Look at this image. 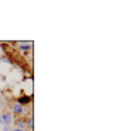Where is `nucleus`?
Masks as SVG:
<instances>
[{"label": "nucleus", "mask_w": 129, "mask_h": 131, "mask_svg": "<svg viewBox=\"0 0 129 131\" xmlns=\"http://www.w3.org/2000/svg\"><path fill=\"white\" fill-rule=\"evenodd\" d=\"M14 122H15V128H21V130H27V128H28L27 121L22 119V118H18V119H15Z\"/></svg>", "instance_id": "f03ea898"}, {"label": "nucleus", "mask_w": 129, "mask_h": 131, "mask_svg": "<svg viewBox=\"0 0 129 131\" xmlns=\"http://www.w3.org/2000/svg\"><path fill=\"white\" fill-rule=\"evenodd\" d=\"M0 125H3V124H2V119H0Z\"/></svg>", "instance_id": "1a4fd4ad"}, {"label": "nucleus", "mask_w": 129, "mask_h": 131, "mask_svg": "<svg viewBox=\"0 0 129 131\" xmlns=\"http://www.w3.org/2000/svg\"><path fill=\"white\" fill-rule=\"evenodd\" d=\"M19 46L18 48L21 49V51H28V49L31 48V43H27V42H21V43H18Z\"/></svg>", "instance_id": "20e7f679"}, {"label": "nucleus", "mask_w": 129, "mask_h": 131, "mask_svg": "<svg viewBox=\"0 0 129 131\" xmlns=\"http://www.w3.org/2000/svg\"><path fill=\"white\" fill-rule=\"evenodd\" d=\"M10 131H27V130H21V128H14V130H10Z\"/></svg>", "instance_id": "423d86ee"}, {"label": "nucleus", "mask_w": 129, "mask_h": 131, "mask_svg": "<svg viewBox=\"0 0 129 131\" xmlns=\"http://www.w3.org/2000/svg\"><path fill=\"white\" fill-rule=\"evenodd\" d=\"M3 131H10V128L9 127H3Z\"/></svg>", "instance_id": "0eeeda50"}, {"label": "nucleus", "mask_w": 129, "mask_h": 131, "mask_svg": "<svg viewBox=\"0 0 129 131\" xmlns=\"http://www.w3.org/2000/svg\"><path fill=\"white\" fill-rule=\"evenodd\" d=\"M28 101H30V98H28V97H22V98H19V101H18V103H19V104L22 106V104L28 103Z\"/></svg>", "instance_id": "39448f33"}, {"label": "nucleus", "mask_w": 129, "mask_h": 131, "mask_svg": "<svg viewBox=\"0 0 129 131\" xmlns=\"http://www.w3.org/2000/svg\"><path fill=\"white\" fill-rule=\"evenodd\" d=\"M12 112H14L16 116H21V115H24V107L21 106L19 103H15V104L12 106Z\"/></svg>", "instance_id": "7ed1b4c3"}, {"label": "nucleus", "mask_w": 129, "mask_h": 131, "mask_svg": "<svg viewBox=\"0 0 129 131\" xmlns=\"http://www.w3.org/2000/svg\"><path fill=\"white\" fill-rule=\"evenodd\" d=\"M0 106H2V98H0Z\"/></svg>", "instance_id": "6e6552de"}, {"label": "nucleus", "mask_w": 129, "mask_h": 131, "mask_svg": "<svg viewBox=\"0 0 129 131\" xmlns=\"http://www.w3.org/2000/svg\"><path fill=\"white\" fill-rule=\"evenodd\" d=\"M0 119H2L3 127H9L10 124L14 122V118H12V113H10V112H3L2 116H0Z\"/></svg>", "instance_id": "f257e3e1"}]
</instances>
